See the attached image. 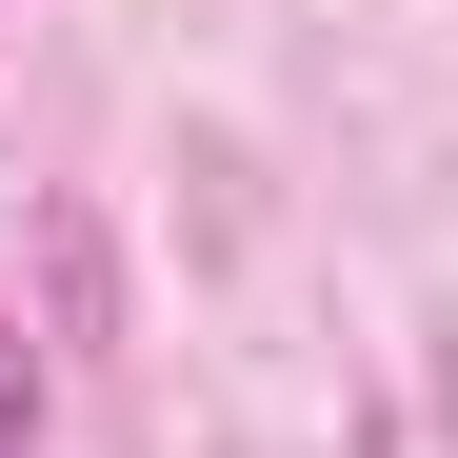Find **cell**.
<instances>
[{
  "label": "cell",
  "instance_id": "cell-1",
  "mask_svg": "<svg viewBox=\"0 0 458 458\" xmlns=\"http://www.w3.org/2000/svg\"><path fill=\"white\" fill-rule=\"evenodd\" d=\"M40 279H60V339H120V259H100V219H81V199L40 219Z\"/></svg>",
  "mask_w": 458,
  "mask_h": 458
},
{
  "label": "cell",
  "instance_id": "cell-2",
  "mask_svg": "<svg viewBox=\"0 0 458 458\" xmlns=\"http://www.w3.org/2000/svg\"><path fill=\"white\" fill-rule=\"evenodd\" d=\"M0 438H40V359L21 339H0Z\"/></svg>",
  "mask_w": 458,
  "mask_h": 458
},
{
  "label": "cell",
  "instance_id": "cell-3",
  "mask_svg": "<svg viewBox=\"0 0 458 458\" xmlns=\"http://www.w3.org/2000/svg\"><path fill=\"white\" fill-rule=\"evenodd\" d=\"M0 458H40V438H0Z\"/></svg>",
  "mask_w": 458,
  "mask_h": 458
}]
</instances>
